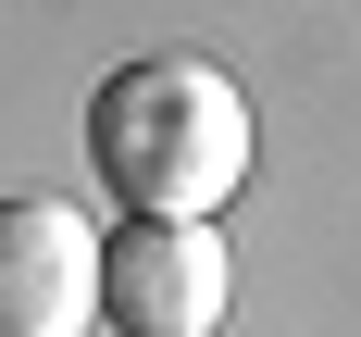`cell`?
Segmentation results:
<instances>
[{"label": "cell", "instance_id": "6da1fadb", "mask_svg": "<svg viewBox=\"0 0 361 337\" xmlns=\"http://www.w3.org/2000/svg\"><path fill=\"white\" fill-rule=\"evenodd\" d=\"M87 162L125 213L212 225L250 187V88L212 50H137L87 88Z\"/></svg>", "mask_w": 361, "mask_h": 337}, {"label": "cell", "instance_id": "7a4b0ae2", "mask_svg": "<svg viewBox=\"0 0 361 337\" xmlns=\"http://www.w3.org/2000/svg\"><path fill=\"white\" fill-rule=\"evenodd\" d=\"M224 300H237V262H224L212 225L125 213V225L100 237V325H112V337H212Z\"/></svg>", "mask_w": 361, "mask_h": 337}, {"label": "cell", "instance_id": "3957f363", "mask_svg": "<svg viewBox=\"0 0 361 337\" xmlns=\"http://www.w3.org/2000/svg\"><path fill=\"white\" fill-rule=\"evenodd\" d=\"M100 325V225L25 187L0 200V337H87Z\"/></svg>", "mask_w": 361, "mask_h": 337}]
</instances>
